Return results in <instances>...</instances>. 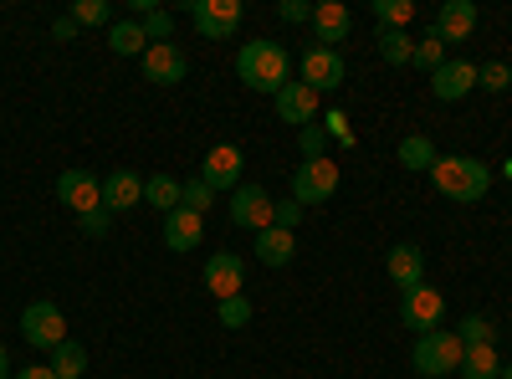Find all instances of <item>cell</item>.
Returning <instances> with one entry per match:
<instances>
[{"instance_id":"cell-14","label":"cell","mask_w":512,"mask_h":379,"mask_svg":"<svg viewBox=\"0 0 512 379\" xmlns=\"http://www.w3.org/2000/svg\"><path fill=\"white\" fill-rule=\"evenodd\" d=\"M477 88V62H466V57H446V67L431 72V93L441 103H456Z\"/></svg>"},{"instance_id":"cell-44","label":"cell","mask_w":512,"mask_h":379,"mask_svg":"<svg viewBox=\"0 0 512 379\" xmlns=\"http://www.w3.org/2000/svg\"><path fill=\"white\" fill-rule=\"evenodd\" d=\"M502 379H512V369H507V364H502Z\"/></svg>"},{"instance_id":"cell-30","label":"cell","mask_w":512,"mask_h":379,"mask_svg":"<svg viewBox=\"0 0 512 379\" xmlns=\"http://www.w3.org/2000/svg\"><path fill=\"white\" fill-rule=\"evenodd\" d=\"M456 339H461L466 349H477V344H492V339H497V328H492V318H482V313H466Z\"/></svg>"},{"instance_id":"cell-42","label":"cell","mask_w":512,"mask_h":379,"mask_svg":"<svg viewBox=\"0 0 512 379\" xmlns=\"http://www.w3.org/2000/svg\"><path fill=\"white\" fill-rule=\"evenodd\" d=\"M16 379H57V374H52V364H26V369H16Z\"/></svg>"},{"instance_id":"cell-10","label":"cell","mask_w":512,"mask_h":379,"mask_svg":"<svg viewBox=\"0 0 512 379\" xmlns=\"http://www.w3.org/2000/svg\"><path fill=\"white\" fill-rule=\"evenodd\" d=\"M57 200L72 205L77 216H88V210L103 205V180H98L93 170H62V175H57Z\"/></svg>"},{"instance_id":"cell-15","label":"cell","mask_w":512,"mask_h":379,"mask_svg":"<svg viewBox=\"0 0 512 379\" xmlns=\"http://www.w3.org/2000/svg\"><path fill=\"white\" fill-rule=\"evenodd\" d=\"M200 180L210 190H236L241 185V149L236 144H216L205 154V164H200Z\"/></svg>"},{"instance_id":"cell-22","label":"cell","mask_w":512,"mask_h":379,"mask_svg":"<svg viewBox=\"0 0 512 379\" xmlns=\"http://www.w3.org/2000/svg\"><path fill=\"white\" fill-rule=\"evenodd\" d=\"M456 374H461V379H502V354H497V344H477V349H466Z\"/></svg>"},{"instance_id":"cell-2","label":"cell","mask_w":512,"mask_h":379,"mask_svg":"<svg viewBox=\"0 0 512 379\" xmlns=\"http://www.w3.org/2000/svg\"><path fill=\"white\" fill-rule=\"evenodd\" d=\"M431 185L446 200H456V205H477L492 190V170H487L482 159H472V154H441L431 164Z\"/></svg>"},{"instance_id":"cell-11","label":"cell","mask_w":512,"mask_h":379,"mask_svg":"<svg viewBox=\"0 0 512 379\" xmlns=\"http://www.w3.org/2000/svg\"><path fill=\"white\" fill-rule=\"evenodd\" d=\"M139 62H144V77L154 82V88H175V82H185V72H190V62H185V52L175 47V41H159V47H149Z\"/></svg>"},{"instance_id":"cell-9","label":"cell","mask_w":512,"mask_h":379,"mask_svg":"<svg viewBox=\"0 0 512 379\" xmlns=\"http://www.w3.org/2000/svg\"><path fill=\"white\" fill-rule=\"evenodd\" d=\"M344 77H349V67H344V57H338L333 47H318V41H313V47L303 52V82L313 93H333Z\"/></svg>"},{"instance_id":"cell-31","label":"cell","mask_w":512,"mask_h":379,"mask_svg":"<svg viewBox=\"0 0 512 379\" xmlns=\"http://www.w3.org/2000/svg\"><path fill=\"white\" fill-rule=\"evenodd\" d=\"M67 16H72L77 26H108V21H113V6H108V0H77Z\"/></svg>"},{"instance_id":"cell-26","label":"cell","mask_w":512,"mask_h":379,"mask_svg":"<svg viewBox=\"0 0 512 379\" xmlns=\"http://www.w3.org/2000/svg\"><path fill=\"white\" fill-rule=\"evenodd\" d=\"M82 369H88V349H82L77 339H67V344L52 349V374L57 379H82Z\"/></svg>"},{"instance_id":"cell-7","label":"cell","mask_w":512,"mask_h":379,"mask_svg":"<svg viewBox=\"0 0 512 379\" xmlns=\"http://www.w3.org/2000/svg\"><path fill=\"white\" fill-rule=\"evenodd\" d=\"M400 318H405V328H415V339L420 333H431V328H441V318H446V298L436 287H410V292H400Z\"/></svg>"},{"instance_id":"cell-13","label":"cell","mask_w":512,"mask_h":379,"mask_svg":"<svg viewBox=\"0 0 512 379\" xmlns=\"http://www.w3.org/2000/svg\"><path fill=\"white\" fill-rule=\"evenodd\" d=\"M272 103H277V118H282V123H292L297 134L313 129V118H318V93L308 88V82H287V88H282Z\"/></svg>"},{"instance_id":"cell-19","label":"cell","mask_w":512,"mask_h":379,"mask_svg":"<svg viewBox=\"0 0 512 379\" xmlns=\"http://www.w3.org/2000/svg\"><path fill=\"white\" fill-rule=\"evenodd\" d=\"M144 200V180L134 175V170H113L108 180H103V210L108 216H118V210H134Z\"/></svg>"},{"instance_id":"cell-20","label":"cell","mask_w":512,"mask_h":379,"mask_svg":"<svg viewBox=\"0 0 512 379\" xmlns=\"http://www.w3.org/2000/svg\"><path fill=\"white\" fill-rule=\"evenodd\" d=\"M200 236H205V226H200V216H190L185 205L164 216V246H169V251H195Z\"/></svg>"},{"instance_id":"cell-38","label":"cell","mask_w":512,"mask_h":379,"mask_svg":"<svg viewBox=\"0 0 512 379\" xmlns=\"http://www.w3.org/2000/svg\"><path fill=\"white\" fill-rule=\"evenodd\" d=\"M277 16H282L287 26H303V21H313V6H308V0H282Z\"/></svg>"},{"instance_id":"cell-12","label":"cell","mask_w":512,"mask_h":379,"mask_svg":"<svg viewBox=\"0 0 512 379\" xmlns=\"http://www.w3.org/2000/svg\"><path fill=\"white\" fill-rule=\"evenodd\" d=\"M205 287L216 292V303L241 298V287H246V262L236 257V251H216V257L205 262Z\"/></svg>"},{"instance_id":"cell-17","label":"cell","mask_w":512,"mask_h":379,"mask_svg":"<svg viewBox=\"0 0 512 379\" xmlns=\"http://www.w3.org/2000/svg\"><path fill=\"white\" fill-rule=\"evenodd\" d=\"M384 267H390V277H395V287H400V292H410V287H420V282H425V251H420V246H410V241H400V246H390Z\"/></svg>"},{"instance_id":"cell-35","label":"cell","mask_w":512,"mask_h":379,"mask_svg":"<svg viewBox=\"0 0 512 379\" xmlns=\"http://www.w3.org/2000/svg\"><path fill=\"white\" fill-rule=\"evenodd\" d=\"M180 205L190 210V216H205V210L216 205V190H210L205 180H190V185H185V200H180Z\"/></svg>"},{"instance_id":"cell-29","label":"cell","mask_w":512,"mask_h":379,"mask_svg":"<svg viewBox=\"0 0 512 379\" xmlns=\"http://www.w3.org/2000/svg\"><path fill=\"white\" fill-rule=\"evenodd\" d=\"M410 16H415L410 0H374V21H379L384 31H405Z\"/></svg>"},{"instance_id":"cell-36","label":"cell","mask_w":512,"mask_h":379,"mask_svg":"<svg viewBox=\"0 0 512 379\" xmlns=\"http://www.w3.org/2000/svg\"><path fill=\"white\" fill-rule=\"evenodd\" d=\"M272 226L297 236V226H303V205H297V200H277V205H272Z\"/></svg>"},{"instance_id":"cell-24","label":"cell","mask_w":512,"mask_h":379,"mask_svg":"<svg viewBox=\"0 0 512 379\" xmlns=\"http://www.w3.org/2000/svg\"><path fill=\"white\" fill-rule=\"evenodd\" d=\"M108 47H113L118 57H144V52H149V36H144L139 21H113V26H108Z\"/></svg>"},{"instance_id":"cell-5","label":"cell","mask_w":512,"mask_h":379,"mask_svg":"<svg viewBox=\"0 0 512 379\" xmlns=\"http://www.w3.org/2000/svg\"><path fill=\"white\" fill-rule=\"evenodd\" d=\"M21 339L31 344V349H57V344H67V318H62V308L57 303H31L26 313H21Z\"/></svg>"},{"instance_id":"cell-32","label":"cell","mask_w":512,"mask_h":379,"mask_svg":"<svg viewBox=\"0 0 512 379\" xmlns=\"http://www.w3.org/2000/svg\"><path fill=\"white\" fill-rule=\"evenodd\" d=\"M139 26H144V36H149V47H159V41H169V36H175V16H169V11H144L139 16Z\"/></svg>"},{"instance_id":"cell-18","label":"cell","mask_w":512,"mask_h":379,"mask_svg":"<svg viewBox=\"0 0 512 379\" xmlns=\"http://www.w3.org/2000/svg\"><path fill=\"white\" fill-rule=\"evenodd\" d=\"M441 41H466L477 31V6L472 0H446V6L436 11V26H431Z\"/></svg>"},{"instance_id":"cell-23","label":"cell","mask_w":512,"mask_h":379,"mask_svg":"<svg viewBox=\"0 0 512 379\" xmlns=\"http://www.w3.org/2000/svg\"><path fill=\"white\" fill-rule=\"evenodd\" d=\"M144 200L159 210V216H169V210H180V200H185V180H175V175H149V180H144Z\"/></svg>"},{"instance_id":"cell-25","label":"cell","mask_w":512,"mask_h":379,"mask_svg":"<svg viewBox=\"0 0 512 379\" xmlns=\"http://www.w3.org/2000/svg\"><path fill=\"white\" fill-rule=\"evenodd\" d=\"M441 154H436V144L431 139H425V134H410V139H400V164H405V170H425V175H431V164H436Z\"/></svg>"},{"instance_id":"cell-39","label":"cell","mask_w":512,"mask_h":379,"mask_svg":"<svg viewBox=\"0 0 512 379\" xmlns=\"http://www.w3.org/2000/svg\"><path fill=\"white\" fill-rule=\"evenodd\" d=\"M297 144H303V154H308V159H323V149H328V134H323L318 123H313V129H303V134H297Z\"/></svg>"},{"instance_id":"cell-43","label":"cell","mask_w":512,"mask_h":379,"mask_svg":"<svg viewBox=\"0 0 512 379\" xmlns=\"http://www.w3.org/2000/svg\"><path fill=\"white\" fill-rule=\"evenodd\" d=\"M0 379H11V354H6V344H0Z\"/></svg>"},{"instance_id":"cell-4","label":"cell","mask_w":512,"mask_h":379,"mask_svg":"<svg viewBox=\"0 0 512 379\" xmlns=\"http://www.w3.org/2000/svg\"><path fill=\"white\" fill-rule=\"evenodd\" d=\"M338 195V159H303L297 164V175H292V200L297 205H323Z\"/></svg>"},{"instance_id":"cell-8","label":"cell","mask_w":512,"mask_h":379,"mask_svg":"<svg viewBox=\"0 0 512 379\" xmlns=\"http://www.w3.org/2000/svg\"><path fill=\"white\" fill-rule=\"evenodd\" d=\"M272 195L262 190V185H236L231 190V221L241 226V231H267L272 226Z\"/></svg>"},{"instance_id":"cell-27","label":"cell","mask_w":512,"mask_h":379,"mask_svg":"<svg viewBox=\"0 0 512 379\" xmlns=\"http://www.w3.org/2000/svg\"><path fill=\"white\" fill-rule=\"evenodd\" d=\"M410 67H420V72H436V67H446V41H441L436 31H425V36L415 41V57H410Z\"/></svg>"},{"instance_id":"cell-1","label":"cell","mask_w":512,"mask_h":379,"mask_svg":"<svg viewBox=\"0 0 512 379\" xmlns=\"http://www.w3.org/2000/svg\"><path fill=\"white\" fill-rule=\"evenodd\" d=\"M236 77L246 82L251 93H282L292 82V57L282 41H246V47L236 52Z\"/></svg>"},{"instance_id":"cell-40","label":"cell","mask_w":512,"mask_h":379,"mask_svg":"<svg viewBox=\"0 0 512 379\" xmlns=\"http://www.w3.org/2000/svg\"><path fill=\"white\" fill-rule=\"evenodd\" d=\"M323 134H333V139H344V144H349V118H344V113L333 108V113L323 118Z\"/></svg>"},{"instance_id":"cell-16","label":"cell","mask_w":512,"mask_h":379,"mask_svg":"<svg viewBox=\"0 0 512 379\" xmlns=\"http://www.w3.org/2000/svg\"><path fill=\"white\" fill-rule=\"evenodd\" d=\"M349 26H354V16H349L344 0H318V6H313V31H318V47H333V52H338V41L349 36Z\"/></svg>"},{"instance_id":"cell-33","label":"cell","mask_w":512,"mask_h":379,"mask_svg":"<svg viewBox=\"0 0 512 379\" xmlns=\"http://www.w3.org/2000/svg\"><path fill=\"white\" fill-rule=\"evenodd\" d=\"M477 88H487V93H507V88H512V67H507V62H487V67H477Z\"/></svg>"},{"instance_id":"cell-21","label":"cell","mask_w":512,"mask_h":379,"mask_svg":"<svg viewBox=\"0 0 512 379\" xmlns=\"http://www.w3.org/2000/svg\"><path fill=\"white\" fill-rule=\"evenodd\" d=\"M292 257H297V236L292 231H277V226L256 231V262L262 267H287Z\"/></svg>"},{"instance_id":"cell-28","label":"cell","mask_w":512,"mask_h":379,"mask_svg":"<svg viewBox=\"0 0 512 379\" xmlns=\"http://www.w3.org/2000/svg\"><path fill=\"white\" fill-rule=\"evenodd\" d=\"M379 57L390 62V67H410V57H415V41H410L405 31H379Z\"/></svg>"},{"instance_id":"cell-34","label":"cell","mask_w":512,"mask_h":379,"mask_svg":"<svg viewBox=\"0 0 512 379\" xmlns=\"http://www.w3.org/2000/svg\"><path fill=\"white\" fill-rule=\"evenodd\" d=\"M251 303L246 298H226V303H216V318H221V328H246L251 323Z\"/></svg>"},{"instance_id":"cell-37","label":"cell","mask_w":512,"mask_h":379,"mask_svg":"<svg viewBox=\"0 0 512 379\" xmlns=\"http://www.w3.org/2000/svg\"><path fill=\"white\" fill-rule=\"evenodd\" d=\"M77 226H82V236H108V226H113V216H108V210L98 205V210H88V216H77Z\"/></svg>"},{"instance_id":"cell-6","label":"cell","mask_w":512,"mask_h":379,"mask_svg":"<svg viewBox=\"0 0 512 379\" xmlns=\"http://www.w3.org/2000/svg\"><path fill=\"white\" fill-rule=\"evenodd\" d=\"M190 21L205 41H231L241 31V0H190Z\"/></svg>"},{"instance_id":"cell-41","label":"cell","mask_w":512,"mask_h":379,"mask_svg":"<svg viewBox=\"0 0 512 379\" xmlns=\"http://www.w3.org/2000/svg\"><path fill=\"white\" fill-rule=\"evenodd\" d=\"M77 31H82V26H77L72 16H57V21H52V36H57V41H72Z\"/></svg>"},{"instance_id":"cell-3","label":"cell","mask_w":512,"mask_h":379,"mask_svg":"<svg viewBox=\"0 0 512 379\" xmlns=\"http://www.w3.org/2000/svg\"><path fill=\"white\" fill-rule=\"evenodd\" d=\"M461 354H466V344L456 339L451 328H431V333H420V339H415L410 364H415L425 379H446V374L461 369Z\"/></svg>"}]
</instances>
